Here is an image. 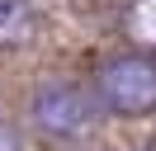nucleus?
Returning a JSON list of instances; mask_svg holds the SVG:
<instances>
[{
  "mask_svg": "<svg viewBox=\"0 0 156 151\" xmlns=\"http://www.w3.org/2000/svg\"><path fill=\"white\" fill-rule=\"evenodd\" d=\"M95 94L118 118H147V113H156V57L128 52V57L104 61Z\"/></svg>",
  "mask_w": 156,
  "mask_h": 151,
  "instance_id": "nucleus-1",
  "label": "nucleus"
},
{
  "mask_svg": "<svg viewBox=\"0 0 156 151\" xmlns=\"http://www.w3.org/2000/svg\"><path fill=\"white\" fill-rule=\"evenodd\" d=\"M123 28H128V38L137 43V52L156 57V0H128Z\"/></svg>",
  "mask_w": 156,
  "mask_h": 151,
  "instance_id": "nucleus-4",
  "label": "nucleus"
},
{
  "mask_svg": "<svg viewBox=\"0 0 156 151\" xmlns=\"http://www.w3.org/2000/svg\"><path fill=\"white\" fill-rule=\"evenodd\" d=\"M95 94L80 90L76 80H62V76H52V80H43L38 90H33V123H38L48 137H62V142H76L85 137L90 128H95Z\"/></svg>",
  "mask_w": 156,
  "mask_h": 151,
  "instance_id": "nucleus-2",
  "label": "nucleus"
},
{
  "mask_svg": "<svg viewBox=\"0 0 156 151\" xmlns=\"http://www.w3.org/2000/svg\"><path fill=\"white\" fill-rule=\"evenodd\" d=\"M43 0H0V47H19L38 33Z\"/></svg>",
  "mask_w": 156,
  "mask_h": 151,
  "instance_id": "nucleus-3",
  "label": "nucleus"
},
{
  "mask_svg": "<svg viewBox=\"0 0 156 151\" xmlns=\"http://www.w3.org/2000/svg\"><path fill=\"white\" fill-rule=\"evenodd\" d=\"M128 151H147V146H128Z\"/></svg>",
  "mask_w": 156,
  "mask_h": 151,
  "instance_id": "nucleus-6",
  "label": "nucleus"
},
{
  "mask_svg": "<svg viewBox=\"0 0 156 151\" xmlns=\"http://www.w3.org/2000/svg\"><path fill=\"white\" fill-rule=\"evenodd\" d=\"M0 151H24V132L10 118H0Z\"/></svg>",
  "mask_w": 156,
  "mask_h": 151,
  "instance_id": "nucleus-5",
  "label": "nucleus"
}]
</instances>
